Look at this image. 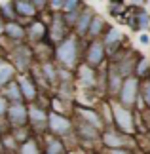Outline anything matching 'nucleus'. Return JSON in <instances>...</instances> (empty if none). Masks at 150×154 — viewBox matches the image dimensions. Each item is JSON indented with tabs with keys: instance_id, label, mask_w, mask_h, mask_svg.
Listing matches in <instances>:
<instances>
[{
	"instance_id": "7",
	"label": "nucleus",
	"mask_w": 150,
	"mask_h": 154,
	"mask_svg": "<svg viewBox=\"0 0 150 154\" xmlns=\"http://www.w3.org/2000/svg\"><path fill=\"white\" fill-rule=\"evenodd\" d=\"M14 6H15L17 15H23V17H34L38 11V8L32 4V0H15Z\"/></svg>"
},
{
	"instance_id": "16",
	"label": "nucleus",
	"mask_w": 150,
	"mask_h": 154,
	"mask_svg": "<svg viewBox=\"0 0 150 154\" xmlns=\"http://www.w3.org/2000/svg\"><path fill=\"white\" fill-rule=\"evenodd\" d=\"M0 14H2L4 19L11 21V19L17 15V11H15V6H14V4H2V6H0Z\"/></svg>"
},
{
	"instance_id": "1",
	"label": "nucleus",
	"mask_w": 150,
	"mask_h": 154,
	"mask_svg": "<svg viewBox=\"0 0 150 154\" xmlns=\"http://www.w3.org/2000/svg\"><path fill=\"white\" fill-rule=\"evenodd\" d=\"M6 116H8V122L11 126H25L27 120H29V110H27V106L23 105V101L11 103V105H8Z\"/></svg>"
},
{
	"instance_id": "18",
	"label": "nucleus",
	"mask_w": 150,
	"mask_h": 154,
	"mask_svg": "<svg viewBox=\"0 0 150 154\" xmlns=\"http://www.w3.org/2000/svg\"><path fill=\"white\" fill-rule=\"evenodd\" d=\"M120 40H122V34L118 31H114V29H110V31L106 32V36H105V44L106 46H118Z\"/></svg>"
},
{
	"instance_id": "20",
	"label": "nucleus",
	"mask_w": 150,
	"mask_h": 154,
	"mask_svg": "<svg viewBox=\"0 0 150 154\" xmlns=\"http://www.w3.org/2000/svg\"><path fill=\"white\" fill-rule=\"evenodd\" d=\"M101 29H103V21H101L99 17H95V19H91V27H89L87 31H89V34H91V36H97Z\"/></svg>"
},
{
	"instance_id": "8",
	"label": "nucleus",
	"mask_w": 150,
	"mask_h": 154,
	"mask_svg": "<svg viewBox=\"0 0 150 154\" xmlns=\"http://www.w3.org/2000/svg\"><path fill=\"white\" fill-rule=\"evenodd\" d=\"M4 97L8 99L10 103H19V101H23L21 86L15 84V82H8V84L4 86Z\"/></svg>"
},
{
	"instance_id": "2",
	"label": "nucleus",
	"mask_w": 150,
	"mask_h": 154,
	"mask_svg": "<svg viewBox=\"0 0 150 154\" xmlns=\"http://www.w3.org/2000/svg\"><path fill=\"white\" fill-rule=\"evenodd\" d=\"M57 57H59V61H63L67 67H72L74 61H76V42H74V38L63 40L61 46H59V50H57Z\"/></svg>"
},
{
	"instance_id": "10",
	"label": "nucleus",
	"mask_w": 150,
	"mask_h": 154,
	"mask_svg": "<svg viewBox=\"0 0 150 154\" xmlns=\"http://www.w3.org/2000/svg\"><path fill=\"white\" fill-rule=\"evenodd\" d=\"M29 120H31L34 126L44 128L46 120H47V114L44 112V109H40V106H31V109H29Z\"/></svg>"
},
{
	"instance_id": "11",
	"label": "nucleus",
	"mask_w": 150,
	"mask_h": 154,
	"mask_svg": "<svg viewBox=\"0 0 150 154\" xmlns=\"http://www.w3.org/2000/svg\"><path fill=\"white\" fill-rule=\"evenodd\" d=\"M114 114H116V120H118V124H120V128L122 129H125V131H131V116H129V112L125 110V109H122V106H114Z\"/></svg>"
},
{
	"instance_id": "5",
	"label": "nucleus",
	"mask_w": 150,
	"mask_h": 154,
	"mask_svg": "<svg viewBox=\"0 0 150 154\" xmlns=\"http://www.w3.org/2000/svg\"><path fill=\"white\" fill-rule=\"evenodd\" d=\"M4 34L8 36L10 40H15V42H21L23 38H25V34H27V31L23 29L19 23H15L14 19L11 21H8L6 23V29H4Z\"/></svg>"
},
{
	"instance_id": "24",
	"label": "nucleus",
	"mask_w": 150,
	"mask_h": 154,
	"mask_svg": "<svg viewBox=\"0 0 150 154\" xmlns=\"http://www.w3.org/2000/svg\"><path fill=\"white\" fill-rule=\"evenodd\" d=\"M76 4H78V0H65V4H63V11L67 14V11H72L76 8Z\"/></svg>"
},
{
	"instance_id": "4",
	"label": "nucleus",
	"mask_w": 150,
	"mask_h": 154,
	"mask_svg": "<svg viewBox=\"0 0 150 154\" xmlns=\"http://www.w3.org/2000/svg\"><path fill=\"white\" fill-rule=\"evenodd\" d=\"M11 55H14V63L17 70H25L31 65V50L27 46H17Z\"/></svg>"
},
{
	"instance_id": "28",
	"label": "nucleus",
	"mask_w": 150,
	"mask_h": 154,
	"mask_svg": "<svg viewBox=\"0 0 150 154\" xmlns=\"http://www.w3.org/2000/svg\"><path fill=\"white\" fill-rule=\"evenodd\" d=\"M46 2H47V0H32V4L36 6L38 10H40V8H44V4H46Z\"/></svg>"
},
{
	"instance_id": "30",
	"label": "nucleus",
	"mask_w": 150,
	"mask_h": 154,
	"mask_svg": "<svg viewBox=\"0 0 150 154\" xmlns=\"http://www.w3.org/2000/svg\"><path fill=\"white\" fill-rule=\"evenodd\" d=\"M4 150V143H2V135H0V152Z\"/></svg>"
},
{
	"instance_id": "29",
	"label": "nucleus",
	"mask_w": 150,
	"mask_h": 154,
	"mask_svg": "<svg viewBox=\"0 0 150 154\" xmlns=\"http://www.w3.org/2000/svg\"><path fill=\"white\" fill-rule=\"evenodd\" d=\"M4 29H6V21H4L2 14H0V34H4Z\"/></svg>"
},
{
	"instance_id": "19",
	"label": "nucleus",
	"mask_w": 150,
	"mask_h": 154,
	"mask_svg": "<svg viewBox=\"0 0 150 154\" xmlns=\"http://www.w3.org/2000/svg\"><path fill=\"white\" fill-rule=\"evenodd\" d=\"M80 76H82V82H84V86H93V82H95V76H93V70H91V69H87V67H82V69H80Z\"/></svg>"
},
{
	"instance_id": "23",
	"label": "nucleus",
	"mask_w": 150,
	"mask_h": 154,
	"mask_svg": "<svg viewBox=\"0 0 150 154\" xmlns=\"http://www.w3.org/2000/svg\"><path fill=\"white\" fill-rule=\"evenodd\" d=\"M110 86H112V90H114V91H116V90H118V86H120V72H116V70H112Z\"/></svg>"
},
{
	"instance_id": "31",
	"label": "nucleus",
	"mask_w": 150,
	"mask_h": 154,
	"mask_svg": "<svg viewBox=\"0 0 150 154\" xmlns=\"http://www.w3.org/2000/svg\"><path fill=\"white\" fill-rule=\"evenodd\" d=\"M2 65H4V57L0 55V67H2Z\"/></svg>"
},
{
	"instance_id": "32",
	"label": "nucleus",
	"mask_w": 150,
	"mask_h": 154,
	"mask_svg": "<svg viewBox=\"0 0 150 154\" xmlns=\"http://www.w3.org/2000/svg\"><path fill=\"white\" fill-rule=\"evenodd\" d=\"M0 55H2V46H0Z\"/></svg>"
},
{
	"instance_id": "14",
	"label": "nucleus",
	"mask_w": 150,
	"mask_h": 154,
	"mask_svg": "<svg viewBox=\"0 0 150 154\" xmlns=\"http://www.w3.org/2000/svg\"><path fill=\"white\" fill-rule=\"evenodd\" d=\"M14 67H11V65H2V67H0V88H4L6 84H8V82H11V78H14Z\"/></svg>"
},
{
	"instance_id": "12",
	"label": "nucleus",
	"mask_w": 150,
	"mask_h": 154,
	"mask_svg": "<svg viewBox=\"0 0 150 154\" xmlns=\"http://www.w3.org/2000/svg\"><path fill=\"white\" fill-rule=\"evenodd\" d=\"M27 34H29V38L34 40V42H42L46 36V25L44 23H32V25H29L27 29Z\"/></svg>"
},
{
	"instance_id": "6",
	"label": "nucleus",
	"mask_w": 150,
	"mask_h": 154,
	"mask_svg": "<svg viewBox=\"0 0 150 154\" xmlns=\"http://www.w3.org/2000/svg\"><path fill=\"white\" fill-rule=\"evenodd\" d=\"M135 93H137V82L133 78L125 80V84L122 86V91H120V97H122L124 105H131L135 101Z\"/></svg>"
},
{
	"instance_id": "17",
	"label": "nucleus",
	"mask_w": 150,
	"mask_h": 154,
	"mask_svg": "<svg viewBox=\"0 0 150 154\" xmlns=\"http://www.w3.org/2000/svg\"><path fill=\"white\" fill-rule=\"evenodd\" d=\"M46 145H47L46 152H65V149H63V143H61V141H59L57 137H50Z\"/></svg>"
},
{
	"instance_id": "26",
	"label": "nucleus",
	"mask_w": 150,
	"mask_h": 154,
	"mask_svg": "<svg viewBox=\"0 0 150 154\" xmlns=\"http://www.w3.org/2000/svg\"><path fill=\"white\" fill-rule=\"evenodd\" d=\"M145 101L150 105V82H146V84H145Z\"/></svg>"
},
{
	"instance_id": "25",
	"label": "nucleus",
	"mask_w": 150,
	"mask_h": 154,
	"mask_svg": "<svg viewBox=\"0 0 150 154\" xmlns=\"http://www.w3.org/2000/svg\"><path fill=\"white\" fill-rule=\"evenodd\" d=\"M6 110H8V99L0 95V116H6Z\"/></svg>"
},
{
	"instance_id": "9",
	"label": "nucleus",
	"mask_w": 150,
	"mask_h": 154,
	"mask_svg": "<svg viewBox=\"0 0 150 154\" xmlns=\"http://www.w3.org/2000/svg\"><path fill=\"white\" fill-rule=\"evenodd\" d=\"M19 86H21V91H23V99L32 101V99L36 97V84H34V80H31L29 76H23L19 80Z\"/></svg>"
},
{
	"instance_id": "22",
	"label": "nucleus",
	"mask_w": 150,
	"mask_h": 154,
	"mask_svg": "<svg viewBox=\"0 0 150 154\" xmlns=\"http://www.w3.org/2000/svg\"><path fill=\"white\" fill-rule=\"evenodd\" d=\"M21 152H38V149H36V145L32 143V141H25V143L21 145V149H19Z\"/></svg>"
},
{
	"instance_id": "13",
	"label": "nucleus",
	"mask_w": 150,
	"mask_h": 154,
	"mask_svg": "<svg viewBox=\"0 0 150 154\" xmlns=\"http://www.w3.org/2000/svg\"><path fill=\"white\" fill-rule=\"evenodd\" d=\"M103 59V44L101 42H93L87 50V63L89 65H97Z\"/></svg>"
},
{
	"instance_id": "3",
	"label": "nucleus",
	"mask_w": 150,
	"mask_h": 154,
	"mask_svg": "<svg viewBox=\"0 0 150 154\" xmlns=\"http://www.w3.org/2000/svg\"><path fill=\"white\" fill-rule=\"evenodd\" d=\"M47 122H50V129L55 135H65V133H69V129H70V122L63 114H57V112L47 114Z\"/></svg>"
},
{
	"instance_id": "21",
	"label": "nucleus",
	"mask_w": 150,
	"mask_h": 154,
	"mask_svg": "<svg viewBox=\"0 0 150 154\" xmlns=\"http://www.w3.org/2000/svg\"><path fill=\"white\" fill-rule=\"evenodd\" d=\"M80 135H84V137H89V139H95V137H97L95 129H93L91 126H87V124H82V126H80Z\"/></svg>"
},
{
	"instance_id": "15",
	"label": "nucleus",
	"mask_w": 150,
	"mask_h": 154,
	"mask_svg": "<svg viewBox=\"0 0 150 154\" xmlns=\"http://www.w3.org/2000/svg\"><path fill=\"white\" fill-rule=\"evenodd\" d=\"M89 23H91V14H89V11H84L82 17L76 21V31L80 32V34H84L89 29Z\"/></svg>"
},
{
	"instance_id": "27",
	"label": "nucleus",
	"mask_w": 150,
	"mask_h": 154,
	"mask_svg": "<svg viewBox=\"0 0 150 154\" xmlns=\"http://www.w3.org/2000/svg\"><path fill=\"white\" fill-rule=\"evenodd\" d=\"M51 8L53 10H59V8H63V4H65V0H51Z\"/></svg>"
}]
</instances>
